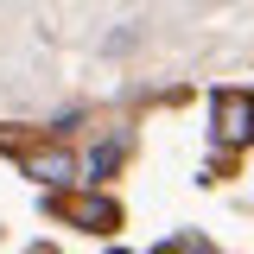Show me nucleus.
I'll return each mask as SVG.
<instances>
[{
  "mask_svg": "<svg viewBox=\"0 0 254 254\" xmlns=\"http://www.w3.org/2000/svg\"><path fill=\"white\" fill-rule=\"evenodd\" d=\"M26 254H58V248H45V242H38V248H26Z\"/></svg>",
  "mask_w": 254,
  "mask_h": 254,
  "instance_id": "nucleus-5",
  "label": "nucleus"
},
{
  "mask_svg": "<svg viewBox=\"0 0 254 254\" xmlns=\"http://www.w3.org/2000/svg\"><path fill=\"white\" fill-rule=\"evenodd\" d=\"M210 108H216V133L229 140V146H248V140H254V102H248V95L216 89V102H210Z\"/></svg>",
  "mask_w": 254,
  "mask_h": 254,
  "instance_id": "nucleus-1",
  "label": "nucleus"
},
{
  "mask_svg": "<svg viewBox=\"0 0 254 254\" xmlns=\"http://www.w3.org/2000/svg\"><path fill=\"white\" fill-rule=\"evenodd\" d=\"M64 222H76V229H95V235H108V229L121 222V203H115V197H70V203H64Z\"/></svg>",
  "mask_w": 254,
  "mask_h": 254,
  "instance_id": "nucleus-3",
  "label": "nucleus"
},
{
  "mask_svg": "<svg viewBox=\"0 0 254 254\" xmlns=\"http://www.w3.org/2000/svg\"><path fill=\"white\" fill-rule=\"evenodd\" d=\"M19 172L38 178V185H76V159L64 153V146H26L19 153Z\"/></svg>",
  "mask_w": 254,
  "mask_h": 254,
  "instance_id": "nucleus-2",
  "label": "nucleus"
},
{
  "mask_svg": "<svg viewBox=\"0 0 254 254\" xmlns=\"http://www.w3.org/2000/svg\"><path fill=\"white\" fill-rule=\"evenodd\" d=\"M115 165H121V146H115V140H108V146H95V153H89V172H95V178H108Z\"/></svg>",
  "mask_w": 254,
  "mask_h": 254,
  "instance_id": "nucleus-4",
  "label": "nucleus"
},
{
  "mask_svg": "<svg viewBox=\"0 0 254 254\" xmlns=\"http://www.w3.org/2000/svg\"><path fill=\"white\" fill-rule=\"evenodd\" d=\"M159 254H178V248H159Z\"/></svg>",
  "mask_w": 254,
  "mask_h": 254,
  "instance_id": "nucleus-6",
  "label": "nucleus"
}]
</instances>
